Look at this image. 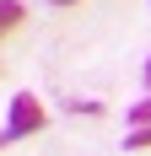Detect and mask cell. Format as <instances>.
Masks as SVG:
<instances>
[{"label":"cell","instance_id":"6da1fadb","mask_svg":"<svg viewBox=\"0 0 151 156\" xmlns=\"http://www.w3.org/2000/svg\"><path fill=\"white\" fill-rule=\"evenodd\" d=\"M43 124H49L43 102H38L32 92H16L11 97V119H6V135H11V140H27V135H38Z\"/></svg>","mask_w":151,"mask_h":156},{"label":"cell","instance_id":"7a4b0ae2","mask_svg":"<svg viewBox=\"0 0 151 156\" xmlns=\"http://www.w3.org/2000/svg\"><path fill=\"white\" fill-rule=\"evenodd\" d=\"M22 16H27V11H22V0H0V38L22 27Z\"/></svg>","mask_w":151,"mask_h":156},{"label":"cell","instance_id":"3957f363","mask_svg":"<svg viewBox=\"0 0 151 156\" xmlns=\"http://www.w3.org/2000/svg\"><path fill=\"white\" fill-rule=\"evenodd\" d=\"M146 145H151V124L130 129V140H124V151H146Z\"/></svg>","mask_w":151,"mask_h":156},{"label":"cell","instance_id":"277c9868","mask_svg":"<svg viewBox=\"0 0 151 156\" xmlns=\"http://www.w3.org/2000/svg\"><path fill=\"white\" fill-rule=\"evenodd\" d=\"M140 124H151V97H146V102H135V108H130V129H140Z\"/></svg>","mask_w":151,"mask_h":156},{"label":"cell","instance_id":"5b68a950","mask_svg":"<svg viewBox=\"0 0 151 156\" xmlns=\"http://www.w3.org/2000/svg\"><path fill=\"white\" fill-rule=\"evenodd\" d=\"M6 145H11V135H6V129H0V151H6Z\"/></svg>","mask_w":151,"mask_h":156},{"label":"cell","instance_id":"8992f818","mask_svg":"<svg viewBox=\"0 0 151 156\" xmlns=\"http://www.w3.org/2000/svg\"><path fill=\"white\" fill-rule=\"evenodd\" d=\"M49 5H76V0H49Z\"/></svg>","mask_w":151,"mask_h":156},{"label":"cell","instance_id":"52a82bcc","mask_svg":"<svg viewBox=\"0 0 151 156\" xmlns=\"http://www.w3.org/2000/svg\"><path fill=\"white\" fill-rule=\"evenodd\" d=\"M146 86H151V59H146Z\"/></svg>","mask_w":151,"mask_h":156}]
</instances>
